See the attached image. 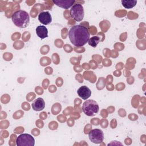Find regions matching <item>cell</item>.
Returning a JSON list of instances; mask_svg holds the SVG:
<instances>
[{
    "mask_svg": "<svg viewBox=\"0 0 146 146\" xmlns=\"http://www.w3.org/2000/svg\"><path fill=\"white\" fill-rule=\"evenodd\" d=\"M70 15L76 21H82L84 15V11L83 6L80 3L74 5L70 9Z\"/></svg>",
    "mask_w": 146,
    "mask_h": 146,
    "instance_id": "277c9868",
    "label": "cell"
},
{
    "mask_svg": "<svg viewBox=\"0 0 146 146\" xmlns=\"http://www.w3.org/2000/svg\"><path fill=\"white\" fill-rule=\"evenodd\" d=\"M32 108L35 111H40L43 110L45 107V102L42 98H38L32 103Z\"/></svg>",
    "mask_w": 146,
    "mask_h": 146,
    "instance_id": "30bf717a",
    "label": "cell"
},
{
    "mask_svg": "<svg viewBox=\"0 0 146 146\" xmlns=\"http://www.w3.org/2000/svg\"><path fill=\"white\" fill-rule=\"evenodd\" d=\"M16 144L18 146H34L35 139L30 134L23 133L17 137Z\"/></svg>",
    "mask_w": 146,
    "mask_h": 146,
    "instance_id": "5b68a950",
    "label": "cell"
},
{
    "mask_svg": "<svg viewBox=\"0 0 146 146\" xmlns=\"http://www.w3.org/2000/svg\"><path fill=\"white\" fill-rule=\"evenodd\" d=\"M100 41V38L99 36H94L89 39L88 43L89 45H90L91 46L93 47H96V46L98 45V44L99 43Z\"/></svg>",
    "mask_w": 146,
    "mask_h": 146,
    "instance_id": "4fadbf2b",
    "label": "cell"
},
{
    "mask_svg": "<svg viewBox=\"0 0 146 146\" xmlns=\"http://www.w3.org/2000/svg\"><path fill=\"white\" fill-rule=\"evenodd\" d=\"M68 36L74 46L82 47L88 42L90 39V33L86 27L82 25H75L70 29Z\"/></svg>",
    "mask_w": 146,
    "mask_h": 146,
    "instance_id": "6da1fadb",
    "label": "cell"
},
{
    "mask_svg": "<svg viewBox=\"0 0 146 146\" xmlns=\"http://www.w3.org/2000/svg\"><path fill=\"white\" fill-rule=\"evenodd\" d=\"M36 34L41 39L48 37V30L44 26H38L36 28Z\"/></svg>",
    "mask_w": 146,
    "mask_h": 146,
    "instance_id": "8fae6325",
    "label": "cell"
},
{
    "mask_svg": "<svg viewBox=\"0 0 146 146\" xmlns=\"http://www.w3.org/2000/svg\"><path fill=\"white\" fill-rule=\"evenodd\" d=\"M38 19L41 23L45 25L50 24L52 21L51 15L48 11L40 13L38 15Z\"/></svg>",
    "mask_w": 146,
    "mask_h": 146,
    "instance_id": "ba28073f",
    "label": "cell"
},
{
    "mask_svg": "<svg viewBox=\"0 0 146 146\" xmlns=\"http://www.w3.org/2000/svg\"><path fill=\"white\" fill-rule=\"evenodd\" d=\"M88 137L91 142L95 144H100L103 141L104 133L100 129H94L89 132Z\"/></svg>",
    "mask_w": 146,
    "mask_h": 146,
    "instance_id": "8992f818",
    "label": "cell"
},
{
    "mask_svg": "<svg viewBox=\"0 0 146 146\" xmlns=\"http://www.w3.org/2000/svg\"><path fill=\"white\" fill-rule=\"evenodd\" d=\"M75 2L74 0H58V1H53V3L56 6L64 9H68L71 6H73L74 3Z\"/></svg>",
    "mask_w": 146,
    "mask_h": 146,
    "instance_id": "9c48e42d",
    "label": "cell"
},
{
    "mask_svg": "<svg viewBox=\"0 0 146 146\" xmlns=\"http://www.w3.org/2000/svg\"><path fill=\"white\" fill-rule=\"evenodd\" d=\"M137 1L133 0H122L121 4L126 9H131L135 6Z\"/></svg>",
    "mask_w": 146,
    "mask_h": 146,
    "instance_id": "7c38bea8",
    "label": "cell"
},
{
    "mask_svg": "<svg viewBox=\"0 0 146 146\" xmlns=\"http://www.w3.org/2000/svg\"><path fill=\"white\" fill-rule=\"evenodd\" d=\"M83 112L88 116H94L99 111V105L94 100H87L85 101L82 105Z\"/></svg>",
    "mask_w": 146,
    "mask_h": 146,
    "instance_id": "3957f363",
    "label": "cell"
},
{
    "mask_svg": "<svg viewBox=\"0 0 146 146\" xmlns=\"http://www.w3.org/2000/svg\"><path fill=\"white\" fill-rule=\"evenodd\" d=\"M11 19L14 24L20 28L26 27L30 22V17L29 14L24 10H18L14 13L12 15Z\"/></svg>",
    "mask_w": 146,
    "mask_h": 146,
    "instance_id": "7a4b0ae2",
    "label": "cell"
},
{
    "mask_svg": "<svg viewBox=\"0 0 146 146\" xmlns=\"http://www.w3.org/2000/svg\"><path fill=\"white\" fill-rule=\"evenodd\" d=\"M77 94L79 97L84 100H87L91 95V91L86 86H82L78 88Z\"/></svg>",
    "mask_w": 146,
    "mask_h": 146,
    "instance_id": "52a82bcc",
    "label": "cell"
}]
</instances>
